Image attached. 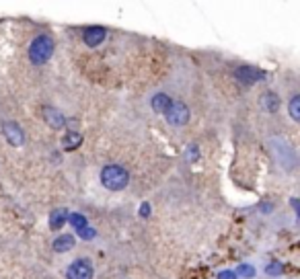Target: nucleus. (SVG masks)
I'll list each match as a JSON object with an SVG mask.
<instances>
[{"instance_id": "obj_12", "label": "nucleus", "mask_w": 300, "mask_h": 279, "mask_svg": "<svg viewBox=\"0 0 300 279\" xmlns=\"http://www.w3.org/2000/svg\"><path fill=\"white\" fill-rule=\"evenodd\" d=\"M74 236H70V234H62V236H58L56 240H54V251L56 253H66V251H70V249H74Z\"/></svg>"}, {"instance_id": "obj_20", "label": "nucleus", "mask_w": 300, "mask_h": 279, "mask_svg": "<svg viewBox=\"0 0 300 279\" xmlns=\"http://www.w3.org/2000/svg\"><path fill=\"white\" fill-rule=\"evenodd\" d=\"M218 279H237V275H235V271H222V273H218Z\"/></svg>"}, {"instance_id": "obj_5", "label": "nucleus", "mask_w": 300, "mask_h": 279, "mask_svg": "<svg viewBox=\"0 0 300 279\" xmlns=\"http://www.w3.org/2000/svg\"><path fill=\"white\" fill-rule=\"evenodd\" d=\"M2 134L6 138V142L14 148H21L25 144V134L21 130L19 124H14V121H4L2 124Z\"/></svg>"}, {"instance_id": "obj_15", "label": "nucleus", "mask_w": 300, "mask_h": 279, "mask_svg": "<svg viewBox=\"0 0 300 279\" xmlns=\"http://www.w3.org/2000/svg\"><path fill=\"white\" fill-rule=\"evenodd\" d=\"M288 107H290V115H292V119H294V121H298V119H300V97H298V95H292Z\"/></svg>"}, {"instance_id": "obj_19", "label": "nucleus", "mask_w": 300, "mask_h": 279, "mask_svg": "<svg viewBox=\"0 0 300 279\" xmlns=\"http://www.w3.org/2000/svg\"><path fill=\"white\" fill-rule=\"evenodd\" d=\"M197 158H199V152H197V146H195V144H191V146H189V160H191V162H195Z\"/></svg>"}, {"instance_id": "obj_14", "label": "nucleus", "mask_w": 300, "mask_h": 279, "mask_svg": "<svg viewBox=\"0 0 300 279\" xmlns=\"http://www.w3.org/2000/svg\"><path fill=\"white\" fill-rule=\"evenodd\" d=\"M66 222H70V226H72V228H76V230L87 228V226H89V224H87V218L80 216V214H70Z\"/></svg>"}, {"instance_id": "obj_1", "label": "nucleus", "mask_w": 300, "mask_h": 279, "mask_svg": "<svg viewBox=\"0 0 300 279\" xmlns=\"http://www.w3.org/2000/svg\"><path fill=\"white\" fill-rule=\"evenodd\" d=\"M101 183L109 191H122L130 183V172L120 164H107L101 170Z\"/></svg>"}, {"instance_id": "obj_6", "label": "nucleus", "mask_w": 300, "mask_h": 279, "mask_svg": "<svg viewBox=\"0 0 300 279\" xmlns=\"http://www.w3.org/2000/svg\"><path fill=\"white\" fill-rule=\"evenodd\" d=\"M235 76H237L243 84H253V82H257V80L263 78V72H259V70L253 68V66H239V68L235 70Z\"/></svg>"}, {"instance_id": "obj_13", "label": "nucleus", "mask_w": 300, "mask_h": 279, "mask_svg": "<svg viewBox=\"0 0 300 279\" xmlns=\"http://www.w3.org/2000/svg\"><path fill=\"white\" fill-rule=\"evenodd\" d=\"M80 144H82V134H78V132H68L62 138L64 150H76Z\"/></svg>"}, {"instance_id": "obj_3", "label": "nucleus", "mask_w": 300, "mask_h": 279, "mask_svg": "<svg viewBox=\"0 0 300 279\" xmlns=\"http://www.w3.org/2000/svg\"><path fill=\"white\" fill-rule=\"evenodd\" d=\"M164 115H166V121H169L171 126H177V128L185 126L189 121V109H187V105L181 103V101H173Z\"/></svg>"}, {"instance_id": "obj_2", "label": "nucleus", "mask_w": 300, "mask_h": 279, "mask_svg": "<svg viewBox=\"0 0 300 279\" xmlns=\"http://www.w3.org/2000/svg\"><path fill=\"white\" fill-rule=\"evenodd\" d=\"M54 47L56 45H54L52 37H47V35H37L29 45V60L35 66L45 64L49 58L54 56Z\"/></svg>"}, {"instance_id": "obj_8", "label": "nucleus", "mask_w": 300, "mask_h": 279, "mask_svg": "<svg viewBox=\"0 0 300 279\" xmlns=\"http://www.w3.org/2000/svg\"><path fill=\"white\" fill-rule=\"evenodd\" d=\"M105 35L107 33L103 27H89V29H85V33H82V39H85V43L89 47H97L99 43H103Z\"/></svg>"}, {"instance_id": "obj_7", "label": "nucleus", "mask_w": 300, "mask_h": 279, "mask_svg": "<svg viewBox=\"0 0 300 279\" xmlns=\"http://www.w3.org/2000/svg\"><path fill=\"white\" fill-rule=\"evenodd\" d=\"M43 119H45V124L52 130H62L66 126L64 115L58 109H54V107H43Z\"/></svg>"}, {"instance_id": "obj_10", "label": "nucleus", "mask_w": 300, "mask_h": 279, "mask_svg": "<svg viewBox=\"0 0 300 279\" xmlns=\"http://www.w3.org/2000/svg\"><path fill=\"white\" fill-rule=\"evenodd\" d=\"M259 103H261V107L268 113H276L280 109V97L276 93H263Z\"/></svg>"}, {"instance_id": "obj_21", "label": "nucleus", "mask_w": 300, "mask_h": 279, "mask_svg": "<svg viewBox=\"0 0 300 279\" xmlns=\"http://www.w3.org/2000/svg\"><path fill=\"white\" fill-rule=\"evenodd\" d=\"M140 214H142V218H148V214H150V203H142Z\"/></svg>"}, {"instance_id": "obj_11", "label": "nucleus", "mask_w": 300, "mask_h": 279, "mask_svg": "<svg viewBox=\"0 0 300 279\" xmlns=\"http://www.w3.org/2000/svg\"><path fill=\"white\" fill-rule=\"evenodd\" d=\"M66 220H68V212H66L64 207L54 209V212L49 214V228H52V230H60Z\"/></svg>"}, {"instance_id": "obj_16", "label": "nucleus", "mask_w": 300, "mask_h": 279, "mask_svg": "<svg viewBox=\"0 0 300 279\" xmlns=\"http://www.w3.org/2000/svg\"><path fill=\"white\" fill-rule=\"evenodd\" d=\"M235 275L239 277H255V269L251 267V265H239L237 267V271H235Z\"/></svg>"}, {"instance_id": "obj_9", "label": "nucleus", "mask_w": 300, "mask_h": 279, "mask_svg": "<svg viewBox=\"0 0 300 279\" xmlns=\"http://www.w3.org/2000/svg\"><path fill=\"white\" fill-rule=\"evenodd\" d=\"M171 97L169 95H164V93H158V95H154L152 99H150V105H152V109L156 111V113H166V109L171 107Z\"/></svg>"}, {"instance_id": "obj_17", "label": "nucleus", "mask_w": 300, "mask_h": 279, "mask_svg": "<svg viewBox=\"0 0 300 279\" xmlns=\"http://www.w3.org/2000/svg\"><path fill=\"white\" fill-rule=\"evenodd\" d=\"M76 232H78V236H80V238H85V240H91V238H95V234H97L93 228H89V226H87V228L76 230Z\"/></svg>"}, {"instance_id": "obj_18", "label": "nucleus", "mask_w": 300, "mask_h": 279, "mask_svg": "<svg viewBox=\"0 0 300 279\" xmlns=\"http://www.w3.org/2000/svg\"><path fill=\"white\" fill-rule=\"evenodd\" d=\"M265 271L270 275H280V273H284V267H282V263H272V265L265 267Z\"/></svg>"}, {"instance_id": "obj_4", "label": "nucleus", "mask_w": 300, "mask_h": 279, "mask_svg": "<svg viewBox=\"0 0 300 279\" xmlns=\"http://www.w3.org/2000/svg\"><path fill=\"white\" fill-rule=\"evenodd\" d=\"M93 275H95V269L87 259H76L68 267V271H66L68 279H93Z\"/></svg>"}]
</instances>
